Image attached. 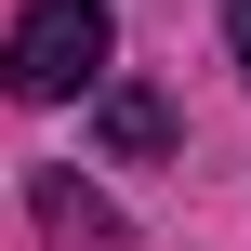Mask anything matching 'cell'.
I'll list each match as a JSON object with an SVG mask.
<instances>
[{"mask_svg":"<svg viewBox=\"0 0 251 251\" xmlns=\"http://www.w3.org/2000/svg\"><path fill=\"white\" fill-rule=\"evenodd\" d=\"M106 0H26L13 40H0V93L13 106H66V93H106Z\"/></svg>","mask_w":251,"mask_h":251,"instance_id":"1","label":"cell"},{"mask_svg":"<svg viewBox=\"0 0 251 251\" xmlns=\"http://www.w3.org/2000/svg\"><path fill=\"white\" fill-rule=\"evenodd\" d=\"M159 132H172V119H159V93H132V79H106V146H119V159H146Z\"/></svg>","mask_w":251,"mask_h":251,"instance_id":"2","label":"cell"},{"mask_svg":"<svg viewBox=\"0 0 251 251\" xmlns=\"http://www.w3.org/2000/svg\"><path fill=\"white\" fill-rule=\"evenodd\" d=\"M40 212H53V238H119V212L93 185H40Z\"/></svg>","mask_w":251,"mask_h":251,"instance_id":"3","label":"cell"},{"mask_svg":"<svg viewBox=\"0 0 251 251\" xmlns=\"http://www.w3.org/2000/svg\"><path fill=\"white\" fill-rule=\"evenodd\" d=\"M225 40H238V79H251V0H225Z\"/></svg>","mask_w":251,"mask_h":251,"instance_id":"4","label":"cell"}]
</instances>
